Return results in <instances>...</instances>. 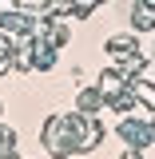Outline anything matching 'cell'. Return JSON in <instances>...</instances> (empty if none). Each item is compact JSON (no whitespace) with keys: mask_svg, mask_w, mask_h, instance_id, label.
<instances>
[{"mask_svg":"<svg viewBox=\"0 0 155 159\" xmlns=\"http://www.w3.org/2000/svg\"><path fill=\"white\" fill-rule=\"evenodd\" d=\"M40 143L48 147L52 159H68L72 151H80V147H76V143H80V111H76V116L56 111V116L40 127Z\"/></svg>","mask_w":155,"mask_h":159,"instance_id":"1","label":"cell"},{"mask_svg":"<svg viewBox=\"0 0 155 159\" xmlns=\"http://www.w3.org/2000/svg\"><path fill=\"white\" fill-rule=\"evenodd\" d=\"M116 135L119 139H127V147H151L155 143V131H151V119H119V127H116Z\"/></svg>","mask_w":155,"mask_h":159,"instance_id":"2","label":"cell"},{"mask_svg":"<svg viewBox=\"0 0 155 159\" xmlns=\"http://www.w3.org/2000/svg\"><path fill=\"white\" fill-rule=\"evenodd\" d=\"M99 139H103V123H99L96 116H84L80 111V151H96L99 147Z\"/></svg>","mask_w":155,"mask_h":159,"instance_id":"3","label":"cell"},{"mask_svg":"<svg viewBox=\"0 0 155 159\" xmlns=\"http://www.w3.org/2000/svg\"><path fill=\"white\" fill-rule=\"evenodd\" d=\"M103 52L112 60H127L131 52H139V40L131 36V32H119V36H107V44H103Z\"/></svg>","mask_w":155,"mask_h":159,"instance_id":"4","label":"cell"},{"mask_svg":"<svg viewBox=\"0 0 155 159\" xmlns=\"http://www.w3.org/2000/svg\"><path fill=\"white\" fill-rule=\"evenodd\" d=\"M127 88H131V96H135L139 111L155 116V84H147V80H127Z\"/></svg>","mask_w":155,"mask_h":159,"instance_id":"5","label":"cell"},{"mask_svg":"<svg viewBox=\"0 0 155 159\" xmlns=\"http://www.w3.org/2000/svg\"><path fill=\"white\" fill-rule=\"evenodd\" d=\"M131 28L135 32H155V4H147V0L131 4Z\"/></svg>","mask_w":155,"mask_h":159,"instance_id":"6","label":"cell"},{"mask_svg":"<svg viewBox=\"0 0 155 159\" xmlns=\"http://www.w3.org/2000/svg\"><path fill=\"white\" fill-rule=\"evenodd\" d=\"M96 88H99L107 99H112V96H119V92L127 88V76H123L119 68H103V72H99V84H96Z\"/></svg>","mask_w":155,"mask_h":159,"instance_id":"7","label":"cell"},{"mask_svg":"<svg viewBox=\"0 0 155 159\" xmlns=\"http://www.w3.org/2000/svg\"><path fill=\"white\" fill-rule=\"evenodd\" d=\"M103 92H99V88H84V92H80L76 96V111H84V116H96L99 107H103Z\"/></svg>","mask_w":155,"mask_h":159,"instance_id":"8","label":"cell"},{"mask_svg":"<svg viewBox=\"0 0 155 159\" xmlns=\"http://www.w3.org/2000/svg\"><path fill=\"white\" fill-rule=\"evenodd\" d=\"M143 68H147V56H143V52H131L127 60H119V72H123L127 80H131V76H139Z\"/></svg>","mask_w":155,"mask_h":159,"instance_id":"9","label":"cell"},{"mask_svg":"<svg viewBox=\"0 0 155 159\" xmlns=\"http://www.w3.org/2000/svg\"><path fill=\"white\" fill-rule=\"evenodd\" d=\"M72 4H76V20H88V12L96 4H103V0H72Z\"/></svg>","mask_w":155,"mask_h":159,"instance_id":"10","label":"cell"},{"mask_svg":"<svg viewBox=\"0 0 155 159\" xmlns=\"http://www.w3.org/2000/svg\"><path fill=\"white\" fill-rule=\"evenodd\" d=\"M123 159H139V147H131V151H127V155H123Z\"/></svg>","mask_w":155,"mask_h":159,"instance_id":"11","label":"cell"}]
</instances>
